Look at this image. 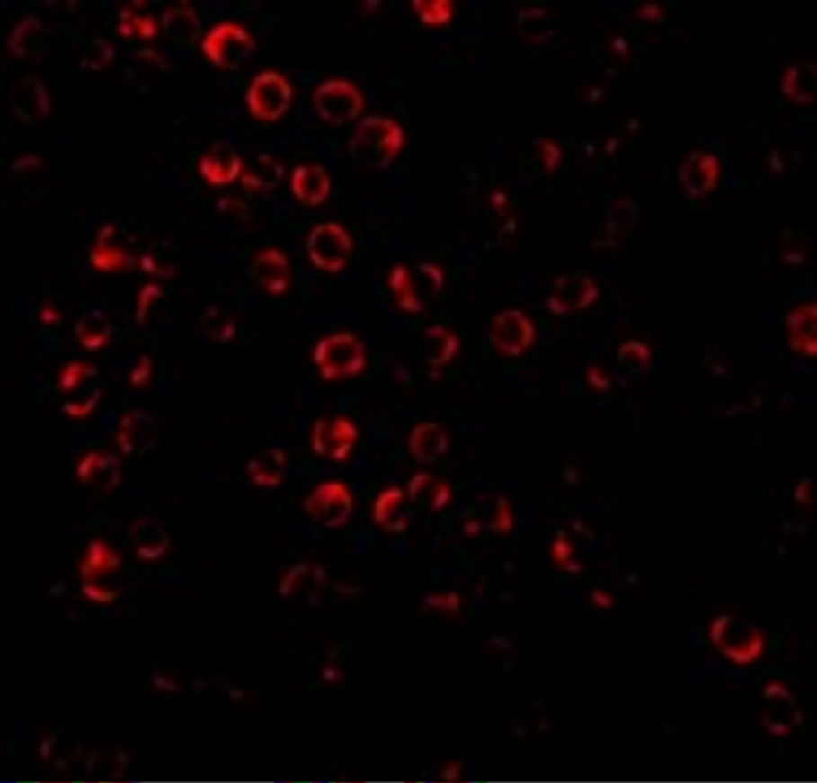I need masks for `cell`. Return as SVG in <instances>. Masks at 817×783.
Here are the masks:
<instances>
[{
  "instance_id": "1",
  "label": "cell",
  "mask_w": 817,
  "mask_h": 783,
  "mask_svg": "<svg viewBox=\"0 0 817 783\" xmlns=\"http://www.w3.org/2000/svg\"><path fill=\"white\" fill-rule=\"evenodd\" d=\"M406 132L395 119L367 115L349 138V157L362 168H387L404 149Z\"/></svg>"
},
{
  "instance_id": "2",
  "label": "cell",
  "mask_w": 817,
  "mask_h": 783,
  "mask_svg": "<svg viewBox=\"0 0 817 783\" xmlns=\"http://www.w3.org/2000/svg\"><path fill=\"white\" fill-rule=\"evenodd\" d=\"M446 275L433 262H420L416 266L398 263L391 267L387 285L399 309L411 315L427 311L428 304L444 288Z\"/></svg>"
},
{
  "instance_id": "3",
  "label": "cell",
  "mask_w": 817,
  "mask_h": 783,
  "mask_svg": "<svg viewBox=\"0 0 817 783\" xmlns=\"http://www.w3.org/2000/svg\"><path fill=\"white\" fill-rule=\"evenodd\" d=\"M319 375L327 382L351 379L366 371V343L351 332H337L322 338L312 353Z\"/></svg>"
},
{
  "instance_id": "4",
  "label": "cell",
  "mask_w": 817,
  "mask_h": 783,
  "mask_svg": "<svg viewBox=\"0 0 817 783\" xmlns=\"http://www.w3.org/2000/svg\"><path fill=\"white\" fill-rule=\"evenodd\" d=\"M200 49L214 65L235 70L255 51L256 40L245 26L222 21L203 36Z\"/></svg>"
},
{
  "instance_id": "5",
  "label": "cell",
  "mask_w": 817,
  "mask_h": 783,
  "mask_svg": "<svg viewBox=\"0 0 817 783\" xmlns=\"http://www.w3.org/2000/svg\"><path fill=\"white\" fill-rule=\"evenodd\" d=\"M312 102L317 115L333 126H342L354 120L366 107V99L359 86L341 76L317 85Z\"/></svg>"
},
{
  "instance_id": "6",
  "label": "cell",
  "mask_w": 817,
  "mask_h": 783,
  "mask_svg": "<svg viewBox=\"0 0 817 783\" xmlns=\"http://www.w3.org/2000/svg\"><path fill=\"white\" fill-rule=\"evenodd\" d=\"M245 102L250 112L259 120H279L292 105V84L281 71H261L251 81Z\"/></svg>"
},
{
  "instance_id": "7",
  "label": "cell",
  "mask_w": 817,
  "mask_h": 783,
  "mask_svg": "<svg viewBox=\"0 0 817 783\" xmlns=\"http://www.w3.org/2000/svg\"><path fill=\"white\" fill-rule=\"evenodd\" d=\"M354 243L340 222L327 221L315 225L306 237V254L317 269L337 274L345 269L353 253Z\"/></svg>"
},
{
  "instance_id": "8",
  "label": "cell",
  "mask_w": 817,
  "mask_h": 783,
  "mask_svg": "<svg viewBox=\"0 0 817 783\" xmlns=\"http://www.w3.org/2000/svg\"><path fill=\"white\" fill-rule=\"evenodd\" d=\"M359 436V428L348 417H324L312 425L309 441L312 449L319 457L334 462H345L353 452Z\"/></svg>"
},
{
  "instance_id": "9",
  "label": "cell",
  "mask_w": 817,
  "mask_h": 783,
  "mask_svg": "<svg viewBox=\"0 0 817 783\" xmlns=\"http://www.w3.org/2000/svg\"><path fill=\"white\" fill-rule=\"evenodd\" d=\"M489 340L499 353L509 357L520 356L533 345L536 327L530 317L520 309H504L492 319Z\"/></svg>"
},
{
  "instance_id": "10",
  "label": "cell",
  "mask_w": 817,
  "mask_h": 783,
  "mask_svg": "<svg viewBox=\"0 0 817 783\" xmlns=\"http://www.w3.org/2000/svg\"><path fill=\"white\" fill-rule=\"evenodd\" d=\"M353 494L346 484L327 481L316 486L306 497L304 509L315 520L321 521L326 528H341L353 514Z\"/></svg>"
},
{
  "instance_id": "11",
  "label": "cell",
  "mask_w": 817,
  "mask_h": 783,
  "mask_svg": "<svg viewBox=\"0 0 817 783\" xmlns=\"http://www.w3.org/2000/svg\"><path fill=\"white\" fill-rule=\"evenodd\" d=\"M251 272L266 292L272 296L284 295L289 289L292 271L284 251L276 247L264 248L253 256Z\"/></svg>"
},
{
  "instance_id": "12",
  "label": "cell",
  "mask_w": 817,
  "mask_h": 783,
  "mask_svg": "<svg viewBox=\"0 0 817 783\" xmlns=\"http://www.w3.org/2000/svg\"><path fill=\"white\" fill-rule=\"evenodd\" d=\"M719 179L718 158L710 153L692 152L679 168V182L691 198H705L715 190Z\"/></svg>"
},
{
  "instance_id": "13",
  "label": "cell",
  "mask_w": 817,
  "mask_h": 783,
  "mask_svg": "<svg viewBox=\"0 0 817 783\" xmlns=\"http://www.w3.org/2000/svg\"><path fill=\"white\" fill-rule=\"evenodd\" d=\"M290 189L304 205H322L332 192V177L321 164H301L293 169Z\"/></svg>"
},
{
  "instance_id": "14",
  "label": "cell",
  "mask_w": 817,
  "mask_h": 783,
  "mask_svg": "<svg viewBox=\"0 0 817 783\" xmlns=\"http://www.w3.org/2000/svg\"><path fill=\"white\" fill-rule=\"evenodd\" d=\"M92 264L102 271H119L129 269L135 262V256L124 247L118 227L113 224H105L100 227L92 251Z\"/></svg>"
},
{
  "instance_id": "15",
  "label": "cell",
  "mask_w": 817,
  "mask_h": 783,
  "mask_svg": "<svg viewBox=\"0 0 817 783\" xmlns=\"http://www.w3.org/2000/svg\"><path fill=\"white\" fill-rule=\"evenodd\" d=\"M451 439L443 425L435 422L417 424L407 438V449L419 464H435L448 451Z\"/></svg>"
},
{
  "instance_id": "16",
  "label": "cell",
  "mask_w": 817,
  "mask_h": 783,
  "mask_svg": "<svg viewBox=\"0 0 817 783\" xmlns=\"http://www.w3.org/2000/svg\"><path fill=\"white\" fill-rule=\"evenodd\" d=\"M242 157L224 142L211 145L200 160V172L214 186H225L242 174Z\"/></svg>"
},
{
  "instance_id": "17",
  "label": "cell",
  "mask_w": 817,
  "mask_h": 783,
  "mask_svg": "<svg viewBox=\"0 0 817 783\" xmlns=\"http://www.w3.org/2000/svg\"><path fill=\"white\" fill-rule=\"evenodd\" d=\"M160 25L169 40L183 47L195 44L202 33L200 15L189 2L166 7L161 15Z\"/></svg>"
},
{
  "instance_id": "18",
  "label": "cell",
  "mask_w": 817,
  "mask_h": 783,
  "mask_svg": "<svg viewBox=\"0 0 817 783\" xmlns=\"http://www.w3.org/2000/svg\"><path fill=\"white\" fill-rule=\"evenodd\" d=\"M459 338L448 327L433 325L422 333V354L433 369L446 367L459 351Z\"/></svg>"
},
{
  "instance_id": "19",
  "label": "cell",
  "mask_w": 817,
  "mask_h": 783,
  "mask_svg": "<svg viewBox=\"0 0 817 783\" xmlns=\"http://www.w3.org/2000/svg\"><path fill=\"white\" fill-rule=\"evenodd\" d=\"M14 112L21 120L33 121L51 108V100L45 85L34 76H26L18 84L14 97Z\"/></svg>"
},
{
  "instance_id": "20",
  "label": "cell",
  "mask_w": 817,
  "mask_h": 783,
  "mask_svg": "<svg viewBox=\"0 0 817 783\" xmlns=\"http://www.w3.org/2000/svg\"><path fill=\"white\" fill-rule=\"evenodd\" d=\"M284 177V166L277 158L267 153L255 156L250 163L244 164L240 182L243 186L253 191H267L277 187Z\"/></svg>"
},
{
  "instance_id": "21",
  "label": "cell",
  "mask_w": 817,
  "mask_h": 783,
  "mask_svg": "<svg viewBox=\"0 0 817 783\" xmlns=\"http://www.w3.org/2000/svg\"><path fill=\"white\" fill-rule=\"evenodd\" d=\"M404 496L401 488H388L375 500V522L390 533H402L409 526V515L404 510Z\"/></svg>"
},
{
  "instance_id": "22",
  "label": "cell",
  "mask_w": 817,
  "mask_h": 783,
  "mask_svg": "<svg viewBox=\"0 0 817 783\" xmlns=\"http://www.w3.org/2000/svg\"><path fill=\"white\" fill-rule=\"evenodd\" d=\"M47 31L37 15L31 14L20 21L7 39L10 52L18 58L37 54L44 44Z\"/></svg>"
},
{
  "instance_id": "23",
  "label": "cell",
  "mask_w": 817,
  "mask_h": 783,
  "mask_svg": "<svg viewBox=\"0 0 817 783\" xmlns=\"http://www.w3.org/2000/svg\"><path fill=\"white\" fill-rule=\"evenodd\" d=\"M424 494H428L433 512L446 509L452 499L451 488L446 481L438 480L430 473H417L407 484V494L412 500H417Z\"/></svg>"
},
{
  "instance_id": "24",
  "label": "cell",
  "mask_w": 817,
  "mask_h": 783,
  "mask_svg": "<svg viewBox=\"0 0 817 783\" xmlns=\"http://www.w3.org/2000/svg\"><path fill=\"white\" fill-rule=\"evenodd\" d=\"M158 31V23L155 22L152 14L145 10V4H132L131 6L124 7L119 17V31L123 36L144 37V39H152Z\"/></svg>"
},
{
  "instance_id": "25",
  "label": "cell",
  "mask_w": 817,
  "mask_h": 783,
  "mask_svg": "<svg viewBox=\"0 0 817 783\" xmlns=\"http://www.w3.org/2000/svg\"><path fill=\"white\" fill-rule=\"evenodd\" d=\"M121 565V557L112 552L104 542L93 541L87 550L86 560L81 565L84 581L93 578L96 574L116 570Z\"/></svg>"
},
{
  "instance_id": "26",
  "label": "cell",
  "mask_w": 817,
  "mask_h": 783,
  "mask_svg": "<svg viewBox=\"0 0 817 783\" xmlns=\"http://www.w3.org/2000/svg\"><path fill=\"white\" fill-rule=\"evenodd\" d=\"M149 419L141 413H132L124 417L123 423L120 424V431H119L118 440L120 449L129 454L142 447V444L149 439Z\"/></svg>"
},
{
  "instance_id": "27",
  "label": "cell",
  "mask_w": 817,
  "mask_h": 783,
  "mask_svg": "<svg viewBox=\"0 0 817 783\" xmlns=\"http://www.w3.org/2000/svg\"><path fill=\"white\" fill-rule=\"evenodd\" d=\"M412 7L420 21L428 26L446 25L454 17L451 0H413Z\"/></svg>"
},
{
  "instance_id": "28",
  "label": "cell",
  "mask_w": 817,
  "mask_h": 783,
  "mask_svg": "<svg viewBox=\"0 0 817 783\" xmlns=\"http://www.w3.org/2000/svg\"><path fill=\"white\" fill-rule=\"evenodd\" d=\"M78 335L81 343L87 348L96 351L99 346L104 345L110 337V326L105 322L104 316L93 314L84 316L78 326Z\"/></svg>"
},
{
  "instance_id": "29",
  "label": "cell",
  "mask_w": 817,
  "mask_h": 783,
  "mask_svg": "<svg viewBox=\"0 0 817 783\" xmlns=\"http://www.w3.org/2000/svg\"><path fill=\"white\" fill-rule=\"evenodd\" d=\"M764 637L763 634L760 631H756L753 634L752 639L748 645L742 647H722V653H724L726 657L731 658L733 663H740V665H747V663H752L756 658L760 657L761 652H763Z\"/></svg>"
},
{
  "instance_id": "30",
  "label": "cell",
  "mask_w": 817,
  "mask_h": 783,
  "mask_svg": "<svg viewBox=\"0 0 817 783\" xmlns=\"http://www.w3.org/2000/svg\"><path fill=\"white\" fill-rule=\"evenodd\" d=\"M93 367L81 364V362H74V364H70L66 368L65 372H63L62 377H60V385H62L63 390H73L79 383L89 379V378L93 377Z\"/></svg>"
},
{
  "instance_id": "31",
  "label": "cell",
  "mask_w": 817,
  "mask_h": 783,
  "mask_svg": "<svg viewBox=\"0 0 817 783\" xmlns=\"http://www.w3.org/2000/svg\"><path fill=\"white\" fill-rule=\"evenodd\" d=\"M539 153H541L542 163L545 169L548 172H554L559 166L560 160L563 157V150L556 142L546 138H539L537 141Z\"/></svg>"
},
{
  "instance_id": "32",
  "label": "cell",
  "mask_w": 817,
  "mask_h": 783,
  "mask_svg": "<svg viewBox=\"0 0 817 783\" xmlns=\"http://www.w3.org/2000/svg\"><path fill=\"white\" fill-rule=\"evenodd\" d=\"M496 518H494L493 530L499 533H510L512 529V514L510 510L509 500L501 496L496 502Z\"/></svg>"
},
{
  "instance_id": "33",
  "label": "cell",
  "mask_w": 817,
  "mask_h": 783,
  "mask_svg": "<svg viewBox=\"0 0 817 783\" xmlns=\"http://www.w3.org/2000/svg\"><path fill=\"white\" fill-rule=\"evenodd\" d=\"M82 592L84 597L89 598L90 601L99 602V604H110L119 597V592L116 590H102L87 581L82 584Z\"/></svg>"
},
{
  "instance_id": "34",
  "label": "cell",
  "mask_w": 817,
  "mask_h": 783,
  "mask_svg": "<svg viewBox=\"0 0 817 783\" xmlns=\"http://www.w3.org/2000/svg\"><path fill=\"white\" fill-rule=\"evenodd\" d=\"M552 552H554V557L555 560H556V563H559L560 565H564L565 563L570 560L571 554H573V547H571L570 542L567 541L565 536H559L557 537L556 541H555Z\"/></svg>"
},
{
  "instance_id": "35",
  "label": "cell",
  "mask_w": 817,
  "mask_h": 783,
  "mask_svg": "<svg viewBox=\"0 0 817 783\" xmlns=\"http://www.w3.org/2000/svg\"><path fill=\"white\" fill-rule=\"evenodd\" d=\"M306 571H308L306 565H295V567H293L292 570L287 574L284 581H282L281 589H280V592H281V594L284 595V597H288V595L292 594L293 587H295V583L296 581H297L298 576L304 575Z\"/></svg>"
},
{
  "instance_id": "36",
  "label": "cell",
  "mask_w": 817,
  "mask_h": 783,
  "mask_svg": "<svg viewBox=\"0 0 817 783\" xmlns=\"http://www.w3.org/2000/svg\"><path fill=\"white\" fill-rule=\"evenodd\" d=\"M161 289L155 285H149V287H145L142 289L141 295L138 298V314L144 315L145 306L147 304H152V301L160 295ZM149 307V306H147Z\"/></svg>"
},
{
  "instance_id": "37",
  "label": "cell",
  "mask_w": 817,
  "mask_h": 783,
  "mask_svg": "<svg viewBox=\"0 0 817 783\" xmlns=\"http://www.w3.org/2000/svg\"><path fill=\"white\" fill-rule=\"evenodd\" d=\"M729 624V618L726 616H722L719 618L715 623L711 627V639L715 645H722V640H724V631L726 628V626Z\"/></svg>"
},
{
  "instance_id": "38",
  "label": "cell",
  "mask_w": 817,
  "mask_h": 783,
  "mask_svg": "<svg viewBox=\"0 0 817 783\" xmlns=\"http://www.w3.org/2000/svg\"><path fill=\"white\" fill-rule=\"evenodd\" d=\"M461 763H452L444 767L443 771H441L444 782H457L459 779V775H461Z\"/></svg>"
},
{
  "instance_id": "39",
  "label": "cell",
  "mask_w": 817,
  "mask_h": 783,
  "mask_svg": "<svg viewBox=\"0 0 817 783\" xmlns=\"http://www.w3.org/2000/svg\"><path fill=\"white\" fill-rule=\"evenodd\" d=\"M153 684L157 690H166L169 692H176L179 690V688L171 681V680L164 677L163 674H155V679H153Z\"/></svg>"
},
{
  "instance_id": "40",
  "label": "cell",
  "mask_w": 817,
  "mask_h": 783,
  "mask_svg": "<svg viewBox=\"0 0 817 783\" xmlns=\"http://www.w3.org/2000/svg\"><path fill=\"white\" fill-rule=\"evenodd\" d=\"M593 601L596 602L599 608H604V609H608V608H610L613 605V598L610 597L609 594H607V592H601V590L593 592Z\"/></svg>"
},
{
  "instance_id": "41",
  "label": "cell",
  "mask_w": 817,
  "mask_h": 783,
  "mask_svg": "<svg viewBox=\"0 0 817 783\" xmlns=\"http://www.w3.org/2000/svg\"><path fill=\"white\" fill-rule=\"evenodd\" d=\"M787 690H785L782 685L771 684L767 685L766 688V697H768L769 699H773L776 697H787Z\"/></svg>"
},
{
  "instance_id": "42",
  "label": "cell",
  "mask_w": 817,
  "mask_h": 783,
  "mask_svg": "<svg viewBox=\"0 0 817 783\" xmlns=\"http://www.w3.org/2000/svg\"><path fill=\"white\" fill-rule=\"evenodd\" d=\"M447 601V609L451 610V612L458 613L459 607H461V598L457 592H449L446 597Z\"/></svg>"
},
{
  "instance_id": "43",
  "label": "cell",
  "mask_w": 817,
  "mask_h": 783,
  "mask_svg": "<svg viewBox=\"0 0 817 783\" xmlns=\"http://www.w3.org/2000/svg\"><path fill=\"white\" fill-rule=\"evenodd\" d=\"M51 748L52 742L49 739H45L44 742L41 743V745H40V755H41V758L44 759V761L49 759V755H51Z\"/></svg>"
},
{
  "instance_id": "44",
  "label": "cell",
  "mask_w": 817,
  "mask_h": 783,
  "mask_svg": "<svg viewBox=\"0 0 817 783\" xmlns=\"http://www.w3.org/2000/svg\"><path fill=\"white\" fill-rule=\"evenodd\" d=\"M116 761L121 766H129V755L124 751H119L118 755H116Z\"/></svg>"
},
{
  "instance_id": "45",
  "label": "cell",
  "mask_w": 817,
  "mask_h": 783,
  "mask_svg": "<svg viewBox=\"0 0 817 783\" xmlns=\"http://www.w3.org/2000/svg\"><path fill=\"white\" fill-rule=\"evenodd\" d=\"M771 733L774 734H785V733H789V727L782 726V725H774V726L769 727Z\"/></svg>"
},
{
  "instance_id": "46",
  "label": "cell",
  "mask_w": 817,
  "mask_h": 783,
  "mask_svg": "<svg viewBox=\"0 0 817 783\" xmlns=\"http://www.w3.org/2000/svg\"><path fill=\"white\" fill-rule=\"evenodd\" d=\"M315 578H316V581L319 582V583H324V568L319 567V565H316V567H315Z\"/></svg>"
},
{
  "instance_id": "47",
  "label": "cell",
  "mask_w": 817,
  "mask_h": 783,
  "mask_svg": "<svg viewBox=\"0 0 817 783\" xmlns=\"http://www.w3.org/2000/svg\"><path fill=\"white\" fill-rule=\"evenodd\" d=\"M324 679H327V680H335V679H338V677H340V674L337 673V671H335V669H332V668L326 669V671H324Z\"/></svg>"
},
{
  "instance_id": "48",
  "label": "cell",
  "mask_w": 817,
  "mask_h": 783,
  "mask_svg": "<svg viewBox=\"0 0 817 783\" xmlns=\"http://www.w3.org/2000/svg\"><path fill=\"white\" fill-rule=\"evenodd\" d=\"M564 568H565V570H568V571H581L582 570V567L579 565H565Z\"/></svg>"
}]
</instances>
